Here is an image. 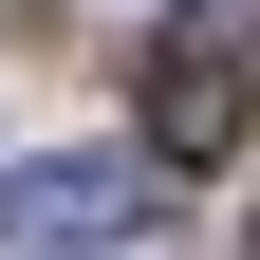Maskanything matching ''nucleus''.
I'll use <instances>...</instances> for the list:
<instances>
[{
  "mask_svg": "<svg viewBox=\"0 0 260 260\" xmlns=\"http://www.w3.org/2000/svg\"><path fill=\"white\" fill-rule=\"evenodd\" d=\"M242 130H260V38L242 19H205V38L149 56V168H223Z\"/></svg>",
  "mask_w": 260,
  "mask_h": 260,
  "instance_id": "nucleus-1",
  "label": "nucleus"
},
{
  "mask_svg": "<svg viewBox=\"0 0 260 260\" xmlns=\"http://www.w3.org/2000/svg\"><path fill=\"white\" fill-rule=\"evenodd\" d=\"M130 205H149L130 149H38V168H0V260H93L130 242Z\"/></svg>",
  "mask_w": 260,
  "mask_h": 260,
  "instance_id": "nucleus-2",
  "label": "nucleus"
}]
</instances>
